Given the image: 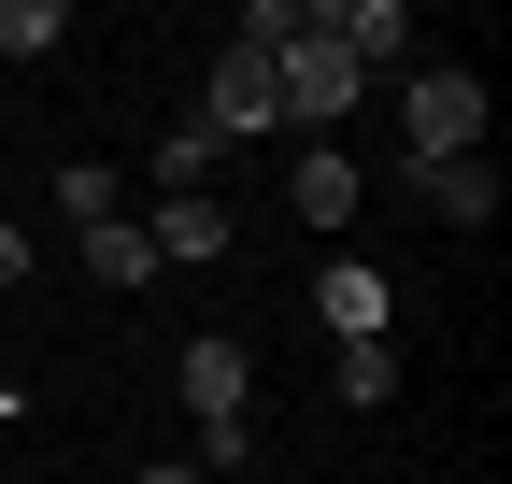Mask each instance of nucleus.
<instances>
[{"mask_svg": "<svg viewBox=\"0 0 512 484\" xmlns=\"http://www.w3.org/2000/svg\"><path fill=\"white\" fill-rule=\"evenodd\" d=\"M171 399L200 413V470H242V456H256V356H242L228 328H200V342L171 356Z\"/></svg>", "mask_w": 512, "mask_h": 484, "instance_id": "1", "label": "nucleus"}, {"mask_svg": "<svg viewBox=\"0 0 512 484\" xmlns=\"http://www.w3.org/2000/svg\"><path fill=\"white\" fill-rule=\"evenodd\" d=\"M200 129H214V143H271V129H285V86H271V57H256V43H214Z\"/></svg>", "mask_w": 512, "mask_h": 484, "instance_id": "2", "label": "nucleus"}, {"mask_svg": "<svg viewBox=\"0 0 512 484\" xmlns=\"http://www.w3.org/2000/svg\"><path fill=\"white\" fill-rule=\"evenodd\" d=\"M399 129H413V157H484V72H413V100H399Z\"/></svg>", "mask_w": 512, "mask_h": 484, "instance_id": "3", "label": "nucleus"}, {"mask_svg": "<svg viewBox=\"0 0 512 484\" xmlns=\"http://www.w3.org/2000/svg\"><path fill=\"white\" fill-rule=\"evenodd\" d=\"M313 314H328V342H399V285L370 257H328L313 271Z\"/></svg>", "mask_w": 512, "mask_h": 484, "instance_id": "4", "label": "nucleus"}, {"mask_svg": "<svg viewBox=\"0 0 512 484\" xmlns=\"http://www.w3.org/2000/svg\"><path fill=\"white\" fill-rule=\"evenodd\" d=\"M413 200L456 214V228H484L498 214V157H413Z\"/></svg>", "mask_w": 512, "mask_h": 484, "instance_id": "5", "label": "nucleus"}, {"mask_svg": "<svg viewBox=\"0 0 512 484\" xmlns=\"http://www.w3.org/2000/svg\"><path fill=\"white\" fill-rule=\"evenodd\" d=\"M143 242H157V271H200V257H228V200H157Z\"/></svg>", "mask_w": 512, "mask_h": 484, "instance_id": "6", "label": "nucleus"}, {"mask_svg": "<svg viewBox=\"0 0 512 484\" xmlns=\"http://www.w3.org/2000/svg\"><path fill=\"white\" fill-rule=\"evenodd\" d=\"M72 257H86V285H157V242H143V214H100V228H72Z\"/></svg>", "mask_w": 512, "mask_h": 484, "instance_id": "7", "label": "nucleus"}, {"mask_svg": "<svg viewBox=\"0 0 512 484\" xmlns=\"http://www.w3.org/2000/svg\"><path fill=\"white\" fill-rule=\"evenodd\" d=\"M214 157H228V143L200 129V114H185V129H171V143L143 157V186H157V200H214Z\"/></svg>", "mask_w": 512, "mask_h": 484, "instance_id": "8", "label": "nucleus"}, {"mask_svg": "<svg viewBox=\"0 0 512 484\" xmlns=\"http://www.w3.org/2000/svg\"><path fill=\"white\" fill-rule=\"evenodd\" d=\"M285 200H299V228H356V157H299Z\"/></svg>", "mask_w": 512, "mask_h": 484, "instance_id": "9", "label": "nucleus"}, {"mask_svg": "<svg viewBox=\"0 0 512 484\" xmlns=\"http://www.w3.org/2000/svg\"><path fill=\"white\" fill-rule=\"evenodd\" d=\"M356 413H384V399H399V342H342V371H328Z\"/></svg>", "mask_w": 512, "mask_h": 484, "instance_id": "10", "label": "nucleus"}, {"mask_svg": "<svg viewBox=\"0 0 512 484\" xmlns=\"http://www.w3.org/2000/svg\"><path fill=\"white\" fill-rule=\"evenodd\" d=\"M57 214H72V228H100V214H128V186H114L100 157H72V171H57Z\"/></svg>", "mask_w": 512, "mask_h": 484, "instance_id": "11", "label": "nucleus"}, {"mask_svg": "<svg viewBox=\"0 0 512 484\" xmlns=\"http://www.w3.org/2000/svg\"><path fill=\"white\" fill-rule=\"evenodd\" d=\"M43 43H72V15L57 0H0V57H43Z\"/></svg>", "mask_w": 512, "mask_h": 484, "instance_id": "12", "label": "nucleus"}, {"mask_svg": "<svg viewBox=\"0 0 512 484\" xmlns=\"http://www.w3.org/2000/svg\"><path fill=\"white\" fill-rule=\"evenodd\" d=\"M0 285H29V228H0Z\"/></svg>", "mask_w": 512, "mask_h": 484, "instance_id": "13", "label": "nucleus"}, {"mask_svg": "<svg viewBox=\"0 0 512 484\" xmlns=\"http://www.w3.org/2000/svg\"><path fill=\"white\" fill-rule=\"evenodd\" d=\"M143 484H214V470H200V456H185V470H143Z\"/></svg>", "mask_w": 512, "mask_h": 484, "instance_id": "14", "label": "nucleus"}]
</instances>
